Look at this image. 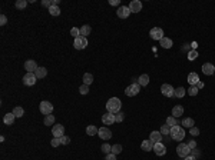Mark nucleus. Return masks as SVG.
I'll use <instances>...</instances> for the list:
<instances>
[{
    "instance_id": "obj_15",
    "label": "nucleus",
    "mask_w": 215,
    "mask_h": 160,
    "mask_svg": "<svg viewBox=\"0 0 215 160\" xmlns=\"http://www.w3.org/2000/svg\"><path fill=\"white\" fill-rule=\"evenodd\" d=\"M153 151L156 153V156H165L166 154V147L162 143H155L153 144Z\"/></svg>"
},
{
    "instance_id": "obj_42",
    "label": "nucleus",
    "mask_w": 215,
    "mask_h": 160,
    "mask_svg": "<svg viewBox=\"0 0 215 160\" xmlns=\"http://www.w3.org/2000/svg\"><path fill=\"white\" fill-rule=\"evenodd\" d=\"M50 144L53 146V147H57V146H60L62 143H60V137H53L52 142H50Z\"/></svg>"
},
{
    "instance_id": "obj_48",
    "label": "nucleus",
    "mask_w": 215,
    "mask_h": 160,
    "mask_svg": "<svg viewBox=\"0 0 215 160\" xmlns=\"http://www.w3.org/2000/svg\"><path fill=\"white\" fill-rule=\"evenodd\" d=\"M6 23H7V17H6L4 14H1V16H0V24H1V26H4Z\"/></svg>"
},
{
    "instance_id": "obj_41",
    "label": "nucleus",
    "mask_w": 215,
    "mask_h": 160,
    "mask_svg": "<svg viewBox=\"0 0 215 160\" xmlns=\"http://www.w3.org/2000/svg\"><path fill=\"white\" fill-rule=\"evenodd\" d=\"M79 92H80V95H87V93H89V86L82 85L80 87H79Z\"/></svg>"
},
{
    "instance_id": "obj_50",
    "label": "nucleus",
    "mask_w": 215,
    "mask_h": 160,
    "mask_svg": "<svg viewBox=\"0 0 215 160\" xmlns=\"http://www.w3.org/2000/svg\"><path fill=\"white\" fill-rule=\"evenodd\" d=\"M188 146H189V149L191 150L195 149V147H196V142H195V140H191V142L188 143Z\"/></svg>"
},
{
    "instance_id": "obj_2",
    "label": "nucleus",
    "mask_w": 215,
    "mask_h": 160,
    "mask_svg": "<svg viewBox=\"0 0 215 160\" xmlns=\"http://www.w3.org/2000/svg\"><path fill=\"white\" fill-rule=\"evenodd\" d=\"M171 137L173 140H176V142H181V140L185 137V130H183L179 124H175V126H172L171 127Z\"/></svg>"
},
{
    "instance_id": "obj_26",
    "label": "nucleus",
    "mask_w": 215,
    "mask_h": 160,
    "mask_svg": "<svg viewBox=\"0 0 215 160\" xmlns=\"http://www.w3.org/2000/svg\"><path fill=\"white\" fill-rule=\"evenodd\" d=\"M97 132H99V129H97L96 126H93V124H90V126L86 127V133H87L89 136H95V134H97Z\"/></svg>"
},
{
    "instance_id": "obj_33",
    "label": "nucleus",
    "mask_w": 215,
    "mask_h": 160,
    "mask_svg": "<svg viewBox=\"0 0 215 160\" xmlns=\"http://www.w3.org/2000/svg\"><path fill=\"white\" fill-rule=\"evenodd\" d=\"M159 132H161L162 136H168V134L171 133V127H169L168 124H163V126H161V130H159Z\"/></svg>"
},
{
    "instance_id": "obj_19",
    "label": "nucleus",
    "mask_w": 215,
    "mask_h": 160,
    "mask_svg": "<svg viewBox=\"0 0 215 160\" xmlns=\"http://www.w3.org/2000/svg\"><path fill=\"white\" fill-rule=\"evenodd\" d=\"M153 144H155V143H153L150 139L149 140H143L140 147H142V150H145V151H149V150H153Z\"/></svg>"
},
{
    "instance_id": "obj_29",
    "label": "nucleus",
    "mask_w": 215,
    "mask_h": 160,
    "mask_svg": "<svg viewBox=\"0 0 215 160\" xmlns=\"http://www.w3.org/2000/svg\"><path fill=\"white\" fill-rule=\"evenodd\" d=\"M92 82H93V76L90 75V73H85L83 75V85H92Z\"/></svg>"
},
{
    "instance_id": "obj_5",
    "label": "nucleus",
    "mask_w": 215,
    "mask_h": 160,
    "mask_svg": "<svg viewBox=\"0 0 215 160\" xmlns=\"http://www.w3.org/2000/svg\"><path fill=\"white\" fill-rule=\"evenodd\" d=\"M176 153H178V156H179V157L185 159L186 156H189V153H191V149H189V146H188V144H185V143H181V144L176 147Z\"/></svg>"
},
{
    "instance_id": "obj_32",
    "label": "nucleus",
    "mask_w": 215,
    "mask_h": 160,
    "mask_svg": "<svg viewBox=\"0 0 215 160\" xmlns=\"http://www.w3.org/2000/svg\"><path fill=\"white\" fill-rule=\"evenodd\" d=\"M185 92H186V90L183 89L182 86H181V87H178V89H175V97H179V99L183 97V96H185Z\"/></svg>"
},
{
    "instance_id": "obj_27",
    "label": "nucleus",
    "mask_w": 215,
    "mask_h": 160,
    "mask_svg": "<svg viewBox=\"0 0 215 160\" xmlns=\"http://www.w3.org/2000/svg\"><path fill=\"white\" fill-rule=\"evenodd\" d=\"M90 26H87V24H83L82 27H80V36H83V37H86V36H89L90 34Z\"/></svg>"
},
{
    "instance_id": "obj_46",
    "label": "nucleus",
    "mask_w": 215,
    "mask_h": 160,
    "mask_svg": "<svg viewBox=\"0 0 215 160\" xmlns=\"http://www.w3.org/2000/svg\"><path fill=\"white\" fill-rule=\"evenodd\" d=\"M60 143L64 144V146L69 144V143H70V137H67V136H62V137H60Z\"/></svg>"
},
{
    "instance_id": "obj_36",
    "label": "nucleus",
    "mask_w": 215,
    "mask_h": 160,
    "mask_svg": "<svg viewBox=\"0 0 215 160\" xmlns=\"http://www.w3.org/2000/svg\"><path fill=\"white\" fill-rule=\"evenodd\" d=\"M49 13H50L52 16H59V14H60V9H59L57 6H52V7L49 9Z\"/></svg>"
},
{
    "instance_id": "obj_10",
    "label": "nucleus",
    "mask_w": 215,
    "mask_h": 160,
    "mask_svg": "<svg viewBox=\"0 0 215 160\" xmlns=\"http://www.w3.org/2000/svg\"><path fill=\"white\" fill-rule=\"evenodd\" d=\"M129 10H130V13H139L142 10V3L139 0H132L129 3Z\"/></svg>"
},
{
    "instance_id": "obj_43",
    "label": "nucleus",
    "mask_w": 215,
    "mask_h": 160,
    "mask_svg": "<svg viewBox=\"0 0 215 160\" xmlns=\"http://www.w3.org/2000/svg\"><path fill=\"white\" fill-rule=\"evenodd\" d=\"M196 57H198V52H196V50H191V52L188 53V59H189V60H195Z\"/></svg>"
},
{
    "instance_id": "obj_25",
    "label": "nucleus",
    "mask_w": 215,
    "mask_h": 160,
    "mask_svg": "<svg viewBox=\"0 0 215 160\" xmlns=\"http://www.w3.org/2000/svg\"><path fill=\"white\" fill-rule=\"evenodd\" d=\"M159 43H161V46L163 47V49H171L172 47V40L169 39V37H163Z\"/></svg>"
},
{
    "instance_id": "obj_11",
    "label": "nucleus",
    "mask_w": 215,
    "mask_h": 160,
    "mask_svg": "<svg viewBox=\"0 0 215 160\" xmlns=\"http://www.w3.org/2000/svg\"><path fill=\"white\" fill-rule=\"evenodd\" d=\"M52 133H53V137H62L64 136V127L62 124H53Z\"/></svg>"
},
{
    "instance_id": "obj_22",
    "label": "nucleus",
    "mask_w": 215,
    "mask_h": 160,
    "mask_svg": "<svg viewBox=\"0 0 215 160\" xmlns=\"http://www.w3.org/2000/svg\"><path fill=\"white\" fill-rule=\"evenodd\" d=\"M183 114V107L182 106H173L172 109V116L176 119V117H181Z\"/></svg>"
},
{
    "instance_id": "obj_49",
    "label": "nucleus",
    "mask_w": 215,
    "mask_h": 160,
    "mask_svg": "<svg viewBox=\"0 0 215 160\" xmlns=\"http://www.w3.org/2000/svg\"><path fill=\"white\" fill-rule=\"evenodd\" d=\"M105 160H116V154L109 153V154H106V159H105Z\"/></svg>"
},
{
    "instance_id": "obj_40",
    "label": "nucleus",
    "mask_w": 215,
    "mask_h": 160,
    "mask_svg": "<svg viewBox=\"0 0 215 160\" xmlns=\"http://www.w3.org/2000/svg\"><path fill=\"white\" fill-rule=\"evenodd\" d=\"M70 34H72V36H73V37H79V36H80V29H77V27H72V29H70Z\"/></svg>"
},
{
    "instance_id": "obj_21",
    "label": "nucleus",
    "mask_w": 215,
    "mask_h": 160,
    "mask_svg": "<svg viewBox=\"0 0 215 160\" xmlns=\"http://www.w3.org/2000/svg\"><path fill=\"white\" fill-rule=\"evenodd\" d=\"M14 119H16V116H14L13 113H7V114H4V117H3V123L7 124V126H10V124H13Z\"/></svg>"
},
{
    "instance_id": "obj_44",
    "label": "nucleus",
    "mask_w": 215,
    "mask_h": 160,
    "mask_svg": "<svg viewBox=\"0 0 215 160\" xmlns=\"http://www.w3.org/2000/svg\"><path fill=\"white\" fill-rule=\"evenodd\" d=\"M189 133H191V136H198V134H199V129L194 126V127L189 129Z\"/></svg>"
},
{
    "instance_id": "obj_54",
    "label": "nucleus",
    "mask_w": 215,
    "mask_h": 160,
    "mask_svg": "<svg viewBox=\"0 0 215 160\" xmlns=\"http://www.w3.org/2000/svg\"><path fill=\"white\" fill-rule=\"evenodd\" d=\"M60 3V0H52V6H57Z\"/></svg>"
},
{
    "instance_id": "obj_30",
    "label": "nucleus",
    "mask_w": 215,
    "mask_h": 160,
    "mask_svg": "<svg viewBox=\"0 0 215 160\" xmlns=\"http://www.w3.org/2000/svg\"><path fill=\"white\" fill-rule=\"evenodd\" d=\"M54 124V116L53 114H49L44 117V126H53Z\"/></svg>"
},
{
    "instance_id": "obj_53",
    "label": "nucleus",
    "mask_w": 215,
    "mask_h": 160,
    "mask_svg": "<svg viewBox=\"0 0 215 160\" xmlns=\"http://www.w3.org/2000/svg\"><path fill=\"white\" fill-rule=\"evenodd\" d=\"M196 87H198V90H199V89H204V83H202V82H198V83H196Z\"/></svg>"
},
{
    "instance_id": "obj_8",
    "label": "nucleus",
    "mask_w": 215,
    "mask_h": 160,
    "mask_svg": "<svg viewBox=\"0 0 215 160\" xmlns=\"http://www.w3.org/2000/svg\"><path fill=\"white\" fill-rule=\"evenodd\" d=\"M75 49H77V50H83L86 46H87V39L86 37H83V36H79V37H76L75 39Z\"/></svg>"
},
{
    "instance_id": "obj_20",
    "label": "nucleus",
    "mask_w": 215,
    "mask_h": 160,
    "mask_svg": "<svg viewBox=\"0 0 215 160\" xmlns=\"http://www.w3.org/2000/svg\"><path fill=\"white\" fill-rule=\"evenodd\" d=\"M188 82H189V85L191 86H196V83L199 82V76L196 75V73H189L188 75Z\"/></svg>"
},
{
    "instance_id": "obj_34",
    "label": "nucleus",
    "mask_w": 215,
    "mask_h": 160,
    "mask_svg": "<svg viewBox=\"0 0 215 160\" xmlns=\"http://www.w3.org/2000/svg\"><path fill=\"white\" fill-rule=\"evenodd\" d=\"M26 6H27V1H26V0H17V1H16V9H19V10L24 9Z\"/></svg>"
},
{
    "instance_id": "obj_7",
    "label": "nucleus",
    "mask_w": 215,
    "mask_h": 160,
    "mask_svg": "<svg viewBox=\"0 0 215 160\" xmlns=\"http://www.w3.org/2000/svg\"><path fill=\"white\" fill-rule=\"evenodd\" d=\"M161 92L165 97H173L175 96V89H173L171 85H168V83H165V85L161 86Z\"/></svg>"
},
{
    "instance_id": "obj_12",
    "label": "nucleus",
    "mask_w": 215,
    "mask_h": 160,
    "mask_svg": "<svg viewBox=\"0 0 215 160\" xmlns=\"http://www.w3.org/2000/svg\"><path fill=\"white\" fill-rule=\"evenodd\" d=\"M24 69H26L27 73H34L37 70V64H36L34 60H26L24 62Z\"/></svg>"
},
{
    "instance_id": "obj_13",
    "label": "nucleus",
    "mask_w": 215,
    "mask_h": 160,
    "mask_svg": "<svg viewBox=\"0 0 215 160\" xmlns=\"http://www.w3.org/2000/svg\"><path fill=\"white\" fill-rule=\"evenodd\" d=\"M97 134H99L100 139H103V140H109L112 137V132H110L108 127H100L99 132H97Z\"/></svg>"
},
{
    "instance_id": "obj_6",
    "label": "nucleus",
    "mask_w": 215,
    "mask_h": 160,
    "mask_svg": "<svg viewBox=\"0 0 215 160\" xmlns=\"http://www.w3.org/2000/svg\"><path fill=\"white\" fill-rule=\"evenodd\" d=\"M149 36H150V39H153V40H159V42L165 37V36H163V30H162L161 27H153V29H150Z\"/></svg>"
},
{
    "instance_id": "obj_45",
    "label": "nucleus",
    "mask_w": 215,
    "mask_h": 160,
    "mask_svg": "<svg viewBox=\"0 0 215 160\" xmlns=\"http://www.w3.org/2000/svg\"><path fill=\"white\" fill-rule=\"evenodd\" d=\"M115 120H116V123H122L123 122V113H116L115 114Z\"/></svg>"
},
{
    "instance_id": "obj_16",
    "label": "nucleus",
    "mask_w": 215,
    "mask_h": 160,
    "mask_svg": "<svg viewBox=\"0 0 215 160\" xmlns=\"http://www.w3.org/2000/svg\"><path fill=\"white\" fill-rule=\"evenodd\" d=\"M102 122H103V124H106V126H110V124L116 123V120H115V114H112V113H106V114H103V116H102Z\"/></svg>"
},
{
    "instance_id": "obj_23",
    "label": "nucleus",
    "mask_w": 215,
    "mask_h": 160,
    "mask_svg": "<svg viewBox=\"0 0 215 160\" xmlns=\"http://www.w3.org/2000/svg\"><path fill=\"white\" fill-rule=\"evenodd\" d=\"M34 75H36L37 79H43V77L47 76V70H46L44 67H37V70L34 72Z\"/></svg>"
},
{
    "instance_id": "obj_18",
    "label": "nucleus",
    "mask_w": 215,
    "mask_h": 160,
    "mask_svg": "<svg viewBox=\"0 0 215 160\" xmlns=\"http://www.w3.org/2000/svg\"><path fill=\"white\" fill-rule=\"evenodd\" d=\"M150 140L153 142V143H162V134H161V132H152L150 133Z\"/></svg>"
},
{
    "instance_id": "obj_31",
    "label": "nucleus",
    "mask_w": 215,
    "mask_h": 160,
    "mask_svg": "<svg viewBox=\"0 0 215 160\" xmlns=\"http://www.w3.org/2000/svg\"><path fill=\"white\" fill-rule=\"evenodd\" d=\"M11 113H13L16 117H22V116L24 114V110H23L22 107L17 106V107H14V109H13V112H11Z\"/></svg>"
},
{
    "instance_id": "obj_38",
    "label": "nucleus",
    "mask_w": 215,
    "mask_h": 160,
    "mask_svg": "<svg viewBox=\"0 0 215 160\" xmlns=\"http://www.w3.org/2000/svg\"><path fill=\"white\" fill-rule=\"evenodd\" d=\"M166 124H168L169 127H172V126H175V124H178V123H176V119L173 117V116H169V117L166 119Z\"/></svg>"
},
{
    "instance_id": "obj_1",
    "label": "nucleus",
    "mask_w": 215,
    "mask_h": 160,
    "mask_svg": "<svg viewBox=\"0 0 215 160\" xmlns=\"http://www.w3.org/2000/svg\"><path fill=\"white\" fill-rule=\"evenodd\" d=\"M120 107H122V103H120V100H119L118 97H112V99H109V100H108V103H106L108 113H112V114L119 113Z\"/></svg>"
},
{
    "instance_id": "obj_35",
    "label": "nucleus",
    "mask_w": 215,
    "mask_h": 160,
    "mask_svg": "<svg viewBox=\"0 0 215 160\" xmlns=\"http://www.w3.org/2000/svg\"><path fill=\"white\" fill-rule=\"evenodd\" d=\"M186 92H188V95H189V96H196L199 90H198V87H196V86H191Z\"/></svg>"
},
{
    "instance_id": "obj_17",
    "label": "nucleus",
    "mask_w": 215,
    "mask_h": 160,
    "mask_svg": "<svg viewBox=\"0 0 215 160\" xmlns=\"http://www.w3.org/2000/svg\"><path fill=\"white\" fill-rule=\"evenodd\" d=\"M202 72L206 76H212L215 73V66L212 63H204L202 64Z\"/></svg>"
},
{
    "instance_id": "obj_28",
    "label": "nucleus",
    "mask_w": 215,
    "mask_h": 160,
    "mask_svg": "<svg viewBox=\"0 0 215 160\" xmlns=\"http://www.w3.org/2000/svg\"><path fill=\"white\" fill-rule=\"evenodd\" d=\"M138 83H139L140 86H146L148 83H149V76H148V75H142L139 79H138Z\"/></svg>"
},
{
    "instance_id": "obj_52",
    "label": "nucleus",
    "mask_w": 215,
    "mask_h": 160,
    "mask_svg": "<svg viewBox=\"0 0 215 160\" xmlns=\"http://www.w3.org/2000/svg\"><path fill=\"white\" fill-rule=\"evenodd\" d=\"M192 156H194V157H199V151H198V150H195V149H192Z\"/></svg>"
},
{
    "instance_id": "obj_47",
    "label": "nucleus",
    "mask_w": 215,
    "mask_h": 160,
    "mask_svg": "<svg viewBox=\"0 0 215 160\" xmlns=\"http://www.w3.org/2000/svg\"><path fill=\"white\" fill-rule=\"evenodd\" d=\"M42 6L43 7L50 9V7H52V0H42Z\"/></svg>"
},
{
    "instance_id": "obj_24",
    "label": "nucleus",
    "mask_w": 215,
    "mask_h": 160,
    "mask_svg": "<svg viewBox=\"0 0 215 160\" xmlns=\"http://www.w3.org/2000/svg\"><path fill=\"white\" fill-rule=\"evenodd\" d=\"M194 124H195L194 119H191V117H185V119H182V126H183V127L191 129V127H194Z\"/></svg>"
},
{
    "instance_id": "obj_3",
    "label": "nucleus",
    "mask_w": 215,
    "mask_h": 160,
    "mask_svg": "<svg viewBox=\"0 0 215 160\" xmlns=\"http://www.w3.org/2000/svg\"><path fill=\"white\" fill-rule=\"evenodd\" d=\"M139 92H140V85H139V83H135V82H133L132 85L128 86V87L125 89V95H126L128 97L136 96Z\"/></svg>"
},
{
    "instance_id": "obj_39",
    "label": "nucleus",
    "mask_w": 215,
    "mask_h": 160,
    "mask_svg": "<svg viewBox=\"0 0 215 160\" xmlns=\"http://www.w3.org/2000/svg\"><path fill=\"white\" fill-rule=\"evenodd\" d=\"M120 151H122V146L120 144H113L112 146V153L113 154H119Z\"/></svg>"
},
{
    "instance_id": "obj_4",
    "label": "nucleus",
    "mask_w": 215,
    "mask_h": 160,
    "mask_svg": "<svg viewBox=\"0 0 215 160\" xmlns=\"http://www.w3.org/2000/svg\"><path fill=\"white\" fill-rule=\"evenodd\" d=\"M39 109H40V113L42 114H46V116H49V114H52V112H53V105L50 103V102H42L40 105H39Z\"/></svg>"
},
{
    "instance_id": "obj_14",
    "label": "nucleus",
    "mask_w": 215,
    "mask_h": 160,
    "mask_svg": "<svg viewBox=\"0 0 215 160\" xmlns=\"http://www.w3.org/2000/svg\"><path fill=\"white\" fill-rule=\"evenodd\" d=\"M116 14H118V17H120V19H126L129 14H130L129 6H120L118 10H116Z\"/></svg>"
},
{
    "instance_id": "obj_51",
    "label": "nucleus",
    "mask_w": 215,
    "mask_h": 160,
    "mask_svg": "<svg viewBox=\"0 0 215 160\" xmlns=\"http://www.w3.org/2000/svg\"><path fill=\"white\" fill-rule=\"evenodd\" d=\"M109 4H110V6H119L120 1H119V0H109Z\"/></svg>"
},
{
    "instance_id": "obj_9",
    "label": "nucleus",
    "mask_w": 215,
    "mask_h": 160,
    "mask_svg": "<svg viewBox=\"0 0 215 160\" xmlns=\"http://www.w3.org/2000/svg\"><path fill=\"white\" fill-rule=\"evenodd\" d=\"M36 80H37V77L34 73H26L23 76V85L24 86H33L36 83Z\"/></svg>"
},
{
    "instance_id": "obj_37",
    "label": "nucleus",
    "mask_w": 215,
    "mask_h": 160,
    "mask_svg": "<svg viewBox=\"0 0 215 160\" xmlns=\"http://www.w3.org/2000/svg\"><path fill=\"white\" fill-rule=\"evenodd\" d=\"M100 150H102L105 154H109V153H112V146H109L108 143H105V144L100 147Z\"/></svg>"
},
{
    "instance_id": "obj_55",
    "label": "nucleus",
    "mask_w": 215,
    "mask_h": 160,
    "mask_svg": "<svg viewBox=\"0 0 215 160\" xmlns=\"http://www.w3.org/2000/svg\"><path fill=\"white\" fill-rule=\"evenodd\" d=\"M185 160H196V157H194V156L189 154V156H186V157H185Z\"/></svg>"
}]
</instances>
